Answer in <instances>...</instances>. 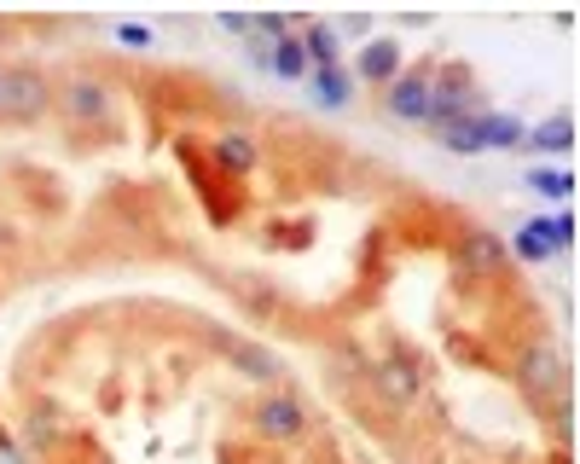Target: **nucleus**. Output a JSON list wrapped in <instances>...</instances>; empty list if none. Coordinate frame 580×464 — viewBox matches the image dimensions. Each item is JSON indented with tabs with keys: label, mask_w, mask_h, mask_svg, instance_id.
<instances>
[{
	"label": "nucleus",
	"mask_w": 580,
	"mask_h": 464,
	"mask_svg": "<svg viewBox=\"0 0 580 464\" xmlns=\"http://www.w3.org/2000/svg\"><path fill=\"white\" fill-rule=\"evenodd\" d=\"M47 105H53V88H47V76L36 64H12V70L0 76V116L29 123V116H41Z\"/></svg>",
	"instance_id": "nucleus-1"
},
{
	"label": "nucleus",
	"mask_w": 580,
	"mask_h": 464,
	"mask_svg": "<svg viewBox=\"0 0 580 464\" xmlns=\"http://www.w3.org/2000/svg\"><path fill=\"white\" fill-rule=\"evenodd\" d=\"M563 377H569V366H563V355H557V343L552 337H534L517 355V384L534 395V401H545V395H557L563 389Z\"/></svg>",
	"instance_id": "nucleus-2"
},
{
	"label": "nucleus",
	"mask_w": 580,
	"mask_h": 464,
	"mask_svg": "<svg viewBox=\"0 0 580 464\" xmlns=\"http://www.w3.org/2000/svg\"><path fill=\"white\" fill-rule=\"evenodd\" d=\"M255 429H262L267 441H302L308 436V412H302L297 395H267V401L255 407Z\"/></svg>",
	"instance_id": "nucleus-3"
},
{
	"label": "nucleus",
	"mask_w": 580,
	"mask_h": 464,
	"mask_svg": "<svg viewBox=\"0 0 580 464\" xmlns=\"http://www.w3.org/2000/svg\"><path fill=\"white\" fill-rule=\"evenodd\" d=\"M430 70H406L389 81V93H383V105L389 116H401V123H430Z\"/></svg>",
	"instance_id": "nucleus-4"
},
{
	"label": "nucleus",
	"mask_w": 580,
	"mask_h": 464,
	"mask_svg": "<svg viewBox=\"0 0 580 464\" xmlns=\"http://www.w3.org/2000/svg\"><path fill=\"white\" fill-rule=\"evenodd\" d=\"M505 239H500V232H482V227H476V232H465V239H458V273H470V279H493V273H500L505 268Z\"/></svg>",
	"instance_id": "nucleus-5"
},
{
	"label": "nucleus",
	"mask_w": 580,
	"mask_h": 464,
	"mask_svg": "<svg viewBox=\"0 0 580 464\" xmlns=\"http://www.w3.org/2000/svg\"><path fill=\"white\" fill-rule=\"evenodd\" d=\"M371 389L383 395L389 407H413L418 395H424V377H418V366L413 360H378V366H371Z\"/></svg>",
	"instance_id": "nucleus-6"
},
{
	"label": "nucleus",
	"mask_w": 580,
	"mask_h": 464,
	"mask_svg": "<svg viewBox=\"0 0 580 464\" xmlns=\"http://www.w3.org/2000/svg\"><path fill=\"white\" fill-rule=\"evenodd\" d=\"M220 348H227V360L244 377H255V384H273V377H279L285 366H279V355H273L267 343H244V337H215Z\"/></svg>",
	"instance_id": "nucleus-7"
},
{
	"label": "nucleus",
	"mask_w": 580,
	"mask_h": 464,
	"mask_svg": "<svg viewBox=\"0 0 580 464\" xmlns=\"http://www.w3.org/2000/svg\"><path fill=\"white\" fill-rule=\"evenodd\" d=\"M59 105L71 111L76 123H99V116L111 111V93H105V81H93V76H76V81H64Z\"/></svg>",
	"instance_id": "nucleus-8"
},
{
	"label": "nucleus",
	"mask_w": 580,
	"mask_h": 464,
	"mask_svg": "<svg viewBox=\"0 0 580 464\" xmlns=\"http://www.w3.org/2000/svg\"><path fill=\"white\" fill-rule=\"evenodd\" d=\"M354 70H361V81H378V88H389V81L401 76V41H366Z\"/></svg>",
	"instance_id": "nucleus-9"
},
{
	"label": "nucleus",
	"mask_w": 580,
	"mask_h": 464,
	"mask_svg": "<svg viewBox=\"0 0 580 464\" xmlns=\"http://www.w3.org/2000/svg\"><path fill=\"white\" fill-rule=\"evenodd\" d=\"M302 59H308V70H337V59H343V47H337V29L331 24H302Z\"/></svg>",
	"instance_id": "nucleus-10"
},
{
	"label": "nucleus",
	"mask_w": 580,
	"mask_h": 464,
	"mask_svg": "<svg viewBox=\"0 0 580 464\" xmlns=\"http://www.w3.org/2000/svg\"><path fill=\"white\" fill-rule=\"evenodd\" d=\"M505 250H517L522 261L557 256V250H563V244H557V221H545V215H540V221H528V227L517 232V244H505Z\"/></svg>",
	"instance_id": "nucleus-11"
},
{
	"label": "nucleus",
	"mask_w": 580,
	"mask_h": 464,
	"mask_svg": "<svg viewBox=\"0 0 580 464\" xmlns=\"http://www.w3.org/2000/svg\"><path fill=\"white\" fill-rule=\"evenodd\" d=\"M255 140L250 134H238V128H227V134L215 140V169H227V175H250L255 169Z\"/></svg>",
	"instance_id": "nucleus-12"
},
{
	"label": "nucleus",
	"mask_w": 580,
	"mask_h": 464,
	"mask_svg": "<svg viewBox=\"0 0 580 464\" xmlns=\"http://www.w3.org/2000/svg\"><path fill=\"white\" fill-rule=\"evenodd\" d=\"M308 81H314V99L326 111H343L349 93H354V76L343 70V64H337V70H308Z\"/></svg>",
	"instance_id": "nucleus-13"
},
{
	"label": "nucleus",
	"mask_w": 580,
	"mask_h": 464,
	"mask_svg": "<svg viewBox=\"0 0 580 464\" xmlns=\"http://www.w3.org/2000/svg\"><path fill=\"white\" fill-rule=\"evenodd\" d=\"M476 123H482V152H488V145H500V152H510V145H522V134H528V128L517 123V116H500V111H482Z\"/></svg>",
	"instance_id": "nucleus-14"
},
{
	"label": "nucleus",
	"mask_w": 580,
	"mask_h": 464,
	"mask_svg": "<svg viewBox=\"0 0 580 464\" xmlns=\"http://www.w3.org/2000/svg\"><path fill=\"white\" fill-rule=\"evenodd\" d=\"M522 145H534V152H575V123L569 116H552L534 134H522Z\"/></svg>",
	"instance_id": "nucleus-15"
},
{
	"label": "nucleus",
	"mask_w": 580,
	"mask_h": 464,
	"mask_svg": "<svg viewBox=\"0 0 580 464\" xmlns=\"http://www.w3.org/2000/svg\"><path fill=\"white\" fill-rule=\"evenodd\" d=\"M476 116H482V111H476ZM476 116H458V123L436 128V134H441V145H447V152H458V157L482 152V123H476Z\"/></svg>",
	"instance_id": "nucleus-16"
},
{
	"label": "nucleus",
	"mask_w": 580,
	"mask_h": 464,
	"mask_svg": "<svg viewBox=\"0 0 580 464\" xmlns=\"http://www.w3.org/2000/svg\"><path fill=\"white\" fill-rule=\"evenodd\" d=\"M273 70H279L285 81H302V76H308V59H302V41L297 36H285V41H273Z\"/></svg>",
	"instance_id": "nucleus-17"
},
{
	"label": "nucleus",
	"mask_w": 580,
	"mask_h": 464,
	"mask_svg": "<svg viewBox=\"0 0 580 464\" xmlns=\"http://www.w3.org/2000/svg\"><path fill=\"white\" fill-rule=\"evenodd\" d=\"M528 186L540 197H569L575 192V175L569 169H528Z\"/></svg>",
	"instance_id": "nucleus-18"
},
{
	"label": "nucleus",
	"mask_w": 580,
	"mask_h": 464,
	"mask_svg": "<svg viewBox=\"0 0 580 464\" xmlns=\"http://www.w3.org/2000/svg\"><path fill=\"white\" fill-rule=\"evenodd\" d=\"M29 441H36V447H53L59 441V412H29Z\"/></svg>",
	"instance_id": "nucleus-19"
},
{
	"label": "nucleus",
	"mask_w": 580,
	"mask_h": 464,
	"mask_svg": "<svg viewBox=\"0 0 580 464\" xmlns=\"http://www.w3.org/2000/svg\"><path fill=\"white\" fill-rule=\"evenodd\" d=\"M116 41L123 47H151V29L146 24H116Z\"/></svg>",
	"instance_id": "nucleus-20"
},
{
	"label": "nucleus",
	"mask_w": 580,
	"mask_h": 464,
	"mask_svg": "<svg viewBox=\"0 0 580 464\" xmlns=\"http://www.w3.org/2000/svg\"><path fill=\"white\" fill-rule=\"evenodd\" d=\"M0 464H24V453H18L12 441H0Z\"/></svg>",
	"instance_id": "nucleus-21"
},
{
	"label": "nucleus",
	"mask_w": 580,
	"mask_h": 464,
	"mask_svg": "<svg viewBox=\"0 0 580 464\" xmlns=\"http://www.w3.org/2000/svg\"><path fill=\"white\" fill-rule=\"evenodd\" d=\"M0 76H7V70H0Z\"/></svg>",
	"instance_id": "nucleus-22"
}]
</instances>
